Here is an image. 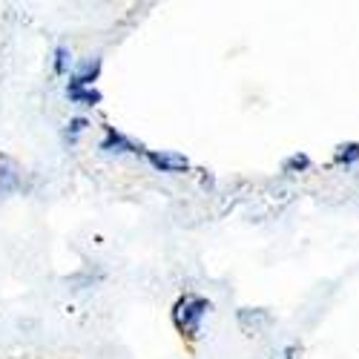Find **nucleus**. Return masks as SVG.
Here are the masks:
<instances>
[{
	"label": "nucleus",
	"mask_w": 359,
	"mask_h": 359,
	"mask_svg": "<svg viewBox=\"0 0 359 359\" xmlns=\"http://www.w3.org/2000/svg\"><path fill=\"white\" fill-rule=\"evenodd\" d=\"M210 311H213V305L207 302L204 296L187 293V296L178 299L175 308H172V325L178 327V334H182V337L198 339L201 337V322H204V316Z\"/></svg>",
	"instance_id": "f257e3e1"
},
{
	"label": "nucleus",
	"mask_w": 359,
	"mask_h": 359,
	"mask_svg": "<svg viewBox=\"0 0 359 359\" xmlns=\"http://www.w3.org/2000/svg\"><path fill=\"white\" fill-rule=\"evenodd\" d=\"M98 147L104 149V153H109V156H124V153L135 156V153H141V147L133 144L124 133H118L115 127H104V138H101Z\"/></svg>",
	"instance_id": "f03ea898"
},
{
	"label": "nucleus",
	"mask_w": 359,
	"mask_h": 359,
	"mask_svg": "<svg viewBox=\"0 0 359 359\" xmlns=\"http://www.w3.org/2000/svg\"><path fill=\"white\" fill-rule=\"evenodd\" d=\"M147 161L153 164L158 172H187L190 170V161L182 153H158V149H149Z\"/></svg>",
	"instance_id": "7ed1b4c3"
},
{
	"label": "nucleus",
	"mask_w": 359,
	"mask_h": 359,
	"mask_svg": "<svg viewBox=\"0 0 359 359\" xmlns=\"http://www.w3.org/2000/svg\"><path fill=\"white\" fill-rule=\"evenodd\" d=\"M18 187H20V167L9 156H0V201L9 198Z\"/></svg>",
	"instance_id": "20e7f679"
},
{
	"label": "nucleus",
	"mask_w": 359,
	"mask_h": 359,
	"mask_svg": "<svg viewBox=\"0 0 359 359\" xmlns=\"http://www.w3.org/2000/svg\"><path fill=\"white\" fill-rule=\"evenodd\" d=\"M101 75V57H86V61L72 72L69 86H93Z\"/></svg>",
	"instance_id": "39448f33"
},
{
	"label": "nucleus",
	"mask_w": 359,
	"mask_h": 359,
	"mask_svg": "<svg viewBox=\"0 0 359 359\" xmlns=\"http://www.w3.org/2000/svg\"><path fill=\"white\" fill-rule=\"evenodd\" d=\"M67 95L72 104H81V107H95L101 104V93L93 86H67Z\"/></svg>",
	"instance_id": "423d86ee"
},
{
	"label": "nucleus",
	"mask_w": 359,
	"mask_h": 359,
	"mask_svg": "<svg viewBox=\"0 0 359 359\" xmlns=\"http://www.w3.org/2000/svg\"><path fill=\"white\" fill-rule=\"evenodd\" d=\"M337 164H345V167H351V164H356L359 161V141H348V144H339L337 147Z\"/></svg>",
	"instance_id": "0eeeda50"
},
{
	"label": "nucleus",
	"mask_w": 359,
	"mask_h": 359,
	"mask_svg": "<svg viewBox=\"0 0 359 359\" xmlns=\"http://www.w3.org/2000/svg\"><path fill=\"white\" fill-rule=\"evenodd\" d=\"M69 67H72V52H69L67 46H57V49H55V72H57V75H67Z\"/></svg>",
	"instance_id": "6e6552de"
},
{
	"label": "nucleus",
	"mask_w": 359,
	"mask_h": 359,
	"mask_svg": "<svg viewBox=\"0 0 359 359\" xmlns=\"http://www.w3.org/2000/svg\"><path fill=\"white\" fill-rule=\"evenodd\" d=\"M311 167V158L305 156V153H296V156H290L287 161H285V172H302V170H308Z\"/></svg>",
	"instance_id": "1a4fd4ad"
},
{
	"label": "nucleus",
	"mask_w": 359,
	"mask_h": 359,
	"mask_svg": "<svg viewBox=\"0 0 359 359\" xmlns=\"http://www.w3.org/2000/svg\"><path fill=\"white\" fill-rule=\"evenodd\" d=\"M86 127H89L86 118H72V121L67 124V138H69V144H75V141H78V135H81Z\"/></svg>",
	"instance_id": "9d476101"
},
{
	"label": "nucleus",
	"mask_w": 359,
	"mask_h": 359,
	"mask_svg": "<svg viewBox=\"0 0 359 359\" xmlns=\"http://www.w3.org/2000/svg\"><path fill=\"white\" fill-rule=\"evenodd\" d=\"M285 359H293V348H287V351H285Z\"/></svg>",
	"instance_id": "9b49d317"
}]
</instances>
